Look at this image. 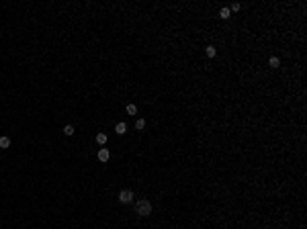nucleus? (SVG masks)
<instances>
[{"label":"nucleus","mask_w":307,"mask_h":229,"mask_svg":"<svg viewBox=\"0 0 307 229\" xmlns=\"http://www.w3.org/2000/svg\"><path fill=\"white\" fill-rule=\"evenodd\" d=\"M107 139H109V137H107L104 133H98V135H96V143H98V145H104V143H107Z\"/></svg>","instance_id":"nucleus-7"},{"label":"nucleus","mask_w":307,"mask_h":229,"mask_svg":"<svg viewBox=\"0 0 307 229\" xmlns=\"http://www.w3.org/2000/svg\"><path fill=\"white\" fill-rule=\"evenodd\" d=\"M119 201H121L123 205L131 202L133 201V190H121V192H119Z\"/></svg>","instance_id":"nucleus-2"},{"label":"nucleus","mask_w":307,"mask_h":229,"mask_svg":"<svg viewBox=\"0 0 307 229\" xmlns=\"http://www.w3.org/2000/svg\"><path fill=\"white\" fill-rule=\"evenodd\" d=\"M109 158H111V151L107 147L98 149V160H101V162H109Z\"/></svg>","instance_id":"nucleus-3"},{"label":"nucleus","mask_w":307,"mask_h":229,"mask_svg":"<svg viewBox=\"0 0 307 229\" xmlns=\"http://www.w3.org/2000/svg\"><path fill=\"white\" fill-rule=\"evenodd\" d=\"M64 133L66 135H74V127H72V125H66V127H64Z\"/></svg>","instance_id":"nucleus-11"},{"label":"nucleus","mask_w":307,"mask_h":229,"mask_svg":"<svg viewBox=\"0 0 307 229\" xmlns=\"http://www.w3.org/2000/svg\"><path fill=\"white\" fill-rule=\"evenodd\" d=\"M143 127H145V121H143V119H137V121H135V129H143Z\"/></svg>","instance_id":"nucleus-12"},{"label":"nucleus","mask_w":307,"mask_h":229,"mask_svg":"<svg viewBox=\"0 0 307 229\" xmlns=\"http://www.w3.org/2000/svg\"><path fill=\"white\" fill-rule=\"evenodd\" d=\"M0 147H2V149H8V147H10V137L2 135V137H0Z\"/></svg>","instance_id":"nucleus-5"},{"label":"nucleus","mask_w":307,"mask_h":229,"mask_svg":"<svg viewBox=\"0 0 307 229\" xmlns=\"http://www.w3.org/2000/svg\"><path fill=\"white\" fill-rule=\"evenodd\" d=\"M125 111H127V114H137V107H135V104H127Z\"/></svg>","instance_id":"nucleus-9"},{"label":"nucleus","mask_w":307,"mask_h":229,"mask_svg":"<svg viewBox=\"0 0 307 229\" xmlns=\"http://www.w3.org/2000/svg\"><path fill=\"white\" fill-rule=\"evenodd\" d=\"M135 213L139 217H148L152 213V205H150V201L148 198H141V201H137L135 202Z\"/></svg>","instance_id":"nucleus-1"},{"label":"nucleus","mask_w":307,"mask_h":229,"mask_svg":"<svg viewBox=\"0 0 307 229\" xmlns=\"http://www.w3.org/2000/svg\"><path fill=\"white\" fill-rule=\"evenodd\" d=\"M215 53H217V49L213 47V45H209V47H207V55H209V57H215Z\"/></svg>","instance_id":"nucleus-10"},{"label":"nucleus","mask_w":307,"mask_h":229,"mask_svg":"<svg viewBox=\"0 0 307 229\" xmlns=\"http://www.w3.org/2000/svg\"><path fill=\"white\" fill-rule=\"evenodd\" d=\"M219 16H221V19H229V8L223 6L221 10H219Z\"/></svg>","instance_id":"nucleus-8"},{"label":"nucleus","mask_w":307,"mask_h":229,"mask_svg":"<svg viewBox=\"0 0 307 229\" xmlns=\"http://www.w3.org/2000/svg\"><path fill=\"white\" fill-rule=\"evenodd\" d=\"M115 131H117V135H125L127 133V123H117Z\"/></svg>","instance_id":"nucleus-4"},{"label":"nucleus","mask_w":307,"mask_h":229,"mask_svg":"<svg viewBox=\"0 0 307 229\" xmlns=\"http://www.w3.org/2000/svg\"><path fill=\"white\" fill-rule=\"evenodd\" d=\"M268 66H270V67H279L280 66V60L276 57V55H272V57L268 60Z\"/></svg>","instance_id":"nucleus-6"}]
</instances>
